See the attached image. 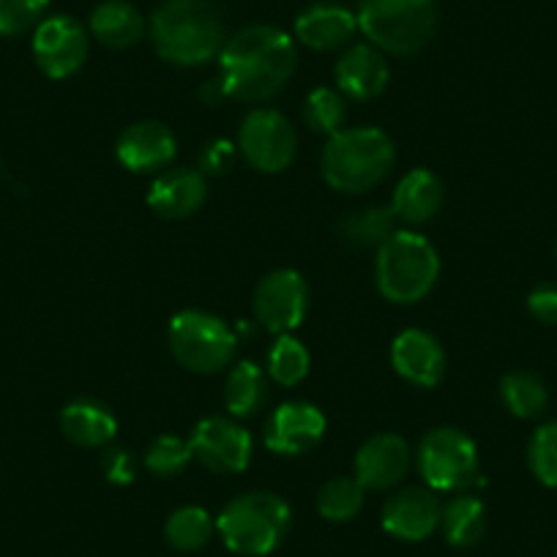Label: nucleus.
<instances>
[{
  "label": "nucleus",
  "instance_id": "1",
  "mask_svg": "<svg viewBox=\"0 0 557 557\" xmlns=\"http://www.w3.org/2000/svg\"><path fill=\"white\" fill-rule=\"evenodd\" d=\"M296 66V41L285 30L249 25L224 41L219 52V85L230 99L260 104L285 90Z\"/></svg>",
  "mask_w": 557,
  "mask_h": 557
},
{
  "label": "nucleus",
  "instance_id": "2",
  "mask_svg": "<svg viewBox=\"0 0 557 557\" xmlns=\"http://www.w3.org/2000/svg\"><path fill=\"white\" fill-rule=\"evenodd\" d=\"M151 39L159 58L184 69L206 66L227 41L213 0H164L151 17Z\"/></svg>",
  "mask_w": 557,
  "mask_h": 557
},
{
  "label": "nucleus",
  "instance_id": "3",
  "mask_svg": "<svg viewBox=\"0 0 557 557\" xmlns=\"http://www.w3.org/2000/svg\"><path fill=\"white\" fill-rule=\"evenodd\" d=\"M394 159V143L380 128H342L323 151V178L331 189L361 195L388 178Z\"/></svg>",
  "mask_w": 557,
  "mask_h": 557
},
{
  "label": "nucleus",
  "instance_id": "4",
  "mask_svg": "<svg viewBox=\"0 0 557 557\" xmlns=\"http://www.w3.org/2000/svg\"><path fill=\"white\" fill-rule=\"evenodd\" d=\"M293 511L273 492H246L230 500L216 517V533L235 555L265 557L287 539Z\"/></svg>",
  "mask_w": 557,
  "mask_h": 557
},
{
  "label": "nucleus",
  "instance_id": "5",
  "mask_svg": "<svg viewBox=\"0 0 557 557\" xmlns=\"http://www.w3.org/2000/svg\"><path fill=\"white\" fill-rule=\"evenodd\" d=\"M374 276H377V290L385 301L407 307V304L424 301L437 285L441 257L424 235L399 230L377 249Z\"/></svg>",
  "mask_w": 557,
  "mask_h": 557
},
{
  "label": "nucleus",
  "instance_id": "6",
  "mask_svg": "<svg viewBox=\"0 0 557 557\" xmlns=\"http://www.w3.org/2000/svg\"><path fill=\"white\" fill-rule=\"evenodd\" d=\"M358 30L391 55H416L435 36V0H358Z\"/></svg>",
  "mask_w": 557,
  "mask_h": 557
},
{
  "label": "nucleus",
  "instance_id": "7",
  "mask_svg": "<svg viewBox=\"0 0 557 557\" xmlns=\"http://www.w3.org/2000/svg\"><path fill=\"white\" fill-rule=\"evenodd\" d=\"M170 350L175 361L197 374H216L230 367L238 347V336L233 334L222 318L200 309H186L170 320L168 331Z\"/></svg>",
  "mask_w": 557,
  "mask_h": 557
},
{
  "label": "nucleus",
  "instance_id": "8",
  "mask_svg": "<svg viewBox=\"0 0 557 557\" xmlns=\"http://www.w3.org/2000/svg\"><path fill=\"white\" fill-rule=\"evenodd\" d=\"M418 473L432 492H462L479 479V448L454 426H437L418 443Z\"/></svg>",
  "mask_w": 557,
  "mask_h": 557
},
{
  "label": "nucleus",
  "instance_id": "9",
  "mask_svg": "<svg viewBox=\"0 0 557 557\" xmlns=\"http://www.w3.org/2000/svg\"><path fill=\"white\" fill-rule=\"evenodd\" d=\"M238 148L246 162L260 173H285L296 159V128L282 112L255 110L240 123Z\"/></svg>",
  "mask_w": 557,
  "mask_h": 557
},
{
  "label": "nucleus",
  "instance_id": "10",
  "mask_svg": "<svg viewBox=\"0 0 557 557\" xmlns=\"http://www.w3.org/2000/svg\"><path fill=\"white\" fill-rule=\"evenodd\" d=\"M309 309L307 278L293 268L271 271L255 293L257 323L271 334L285 336L304 323Z\"/></svg>",
  "mask_w": 557,
  "mask_h": 557
},
{
  "label": "nucleus",
  "instance_id": "11",
  "mask_svg": "<svg viewBox=\"0 0 557 557\" xmlns=\"http://www.w3.org/2000/svg\"><path fill=\"white\" fill-rule=\"evenodd\" d=\"M34 58L50 79L72 77L88 58V34L66 14L41 20L34 34Z\"/></svg>",
  "mask_w": 557,
  "mask_h": 557
},
{
  "label": "nucleus",
  "instance_id": "12",
  "mask_svg": "<svg viewBox=\"0 0 557 557\" xmlns=\"http://www.w3.org/2000/svg\"><path fill=\"white\" fill-rule=\"evenodd\" d=\"M191 451L213 473H244L251 459V435L233 418H202L191 432Z\"/></svg>",
  "mask_w": 557,
  "mask_h": 557
},
{
  "label": "nucleus",
  "instance_id": "13",
  "mask_svg": "<svg viewBox=\"0 0 557 557\" xmlns=\"http://www.w3.org/2000/svg\"><path fill=\"white\" fill-rule=\"evenodd\" d=\"M265 446L278 457H301L325 437V416L309 401H285L268 416Z\"/></svg>",
  "mask_w": 557,
  "mask_h": 557
},
{
  "label": "nucleus",
  "instance_id": "14",
  "mask_svg": "<svg viewBox=\"0 0 557 557\" xmlns=\"http://www.w3.org/2000/svg\"><path fill=\"white\" fill-rule=\"evenodd\" d=\"M443 506L430 486H407L388 497L383 506V530L399 541H426L441 528Z\"/></svg>",
  "mask_w": 557,
  "mask_h": 557
},
{
  "label": "nucleus",
  "instance_id": "15",
  "mask_svg": "<svg viewBox=\"0 0 557 557\" xmlns=\"http://www.w3.org/2000/svg\"><path fill=\"white\" fill-rule=\"evenodd\" d=\"M407 470H410V446L394 432L372 435L356 454V479L361 481L363 490H394L405 481Z\"/></svg>",
  "mask_w": 557,
  "mask_h": 557
},
{
  "label": "nucleus",
  "instance_id": "16",
  "mask_svg": "<svg viewBox=\"0 0 557 557\" xmlns=\"http://www.w3.org/2000/svg\"><path fill=\"white\" fill-rule=\"evenodd\" d=\"M391 363L407 383L435 388L446 374V350L430 331L407 329L391 345Z\"/></svg>",
  "mask_w": 557,
  "mask_h": 557
},
{
  "label": "nucleus",
  "instance_id": "17",
  "mask_svg": "<svg viewBox=\"0 0 557 557\" xmlns=\"http://www.w3.org/2000/svg\"><path fill=\"white\" fill-rule=\"evenodd\" d=\"M115 153L132 173H159L175 159V134L159 121H139L117 137Z\"/></svg>",
  "mask_w": 557,
  "mask_h": 557
},
{
  "label": "nucleus",
  "instance_id": "18",
  "mask_svg": "<svg viewBox=\"0 0 557 557\" xmlns=\"http://www.w3.org/2000/svg\"><path fill=\"white\" fill-rule=\"evenodd\" d=\"M336 85L339 94L350 96L356 101L374 99L388 88V63H385L383 52L372 45H352L342 52L336 61Z\"/></svg>",
  "mask_w": 557,
  "mask_h": 557
},
{
  "label": "nucleus",
  "instance_id": "19",
  "mask_svg": "<svg viewBox=\"0 0 557 557\" xmlns=\"http://www.w3.org/2000/svg\"><path fill=\"white\" fill-rule=\"evenodd\" d=\"M208 195L206 175L197 170H168L153 181L148 191V206L162 219H189L202 208Z\"/></svg>",
  "mask_w": 557,
  "mask_h": 557
},
{
  "label": "nucleus",
  "instance_id": "20",
  "mask_svg": "<svg viewBox=\"0 0 557 557\" xmlns=\"http://www.w3.org/2000/svg\"><path fill=\"white\" fill-rule=\"evenodd\" d=\"M356 30L358 17L339 3H314L296 20L298 41L318 52L339 50V47L350 45Z\"/></svg>",
  "mask_w": 557,
  "mask_h": 557
},
{
  "label": "nucleus",
  "instance_id": "21",
  "mask_svg": "<svg viewBox=\"0 0 557 557\" xmlns=\"http://www.w3.org/2000/svg\"><path fill=\"white\" fill-rule=\"evenodd\" d=\"M443 200H446L443 181L432 170L418 168L399 181L391 211L405 224H426L441 213Z\"/></svg>",
  "mask_w": 557,
  "mask_h": 557
},
{
  "label": "nucleus",
  "instance_id": "22",
  "mask_svg": "<svg viewBox=\"0 0 557 557\" xmlns=\"http://www.w3.org/2000/svg\"><path fill=\"white\" fill-rule=\"evenodd\" d=\"M61 430L74 446L104 448L117 435V418L96 399L69 401L61 412Z\"/></svg>",
  "mask_w": 557,
  "mask_h": 557
},
{
  "label": "nucleus",
  "instance_id": "23",
  "mask_svg": "<svg viewBox=\"0 0 557 557\" xmlns=\"http://www.w3.org/2000/svg\"><path fill=\"white\" fill-rule=\"evenodd\" d=\"M146 30V17L128 0H104L90 14V34L110 50H126V47L139 45Z\"/></svg>",
  "mask_w": 557,
  "mask_h": 557
},
{
  "label": "nucleus",
  "instance_id": "24",
  "mask_svg": "<svg viewBox=\"0 0 557 557\" xmlns=\"http://www.w3.org/2000/svg\"><path fill=\"white\" fill-rule=\"evenodd\" d=\"M441 530L457 549H470L486 533V506L473 495H459L443 506Z\"/></svg>",
  "mask_w": 557,
  "mask_h": 557
},
{
  "label": "nucleus",
  "instance_id": "25",
  "mask_svg": "<svg viewBox=\"0 0 557 557\" xmlns=\"http://www.w3.org/2000/svg\"><path fill=\"white\" fill-rule=\"evenodd\" d=\"M268 399V383L265 374L257 363L240 361L230 369L227 383H224V405H227L230 416L249 418L257 410H262Z\"/></svg>",
  "mask_w": 557,
  "mask_h": 557
},
{
  "label": "nucleus",
  "instance_id": "26",
  "mask_svg": "<svg viewBox=\"0 0 557 557\" xmlns=\"http://www.w3.org/2000/svg\"><path fill=\"white\" fill-rule=\"evenodd\" d=\"M216 533V522L202 506H184L164 522V539L178 552H200Z\"/></svg>",
  "mask_w": 557,
  "mask_h": 557
},
{
  "label": "nucleus",
  "instance_id": "27",
  "mask_svg": "<svg viewBox=\"0 0 557 557\" xmlns=\"http://www.w3.org/2000/svg\"><path fill=\"white\" fill-rule=\"evenodd\" d=\"M500 399L511 416L539 418L544 416L546 405H549V391L539 374L519 369V372H508L500 380Z\"/></svg>",
  "mask_w": 557,
  "mask_h": 557
},
{
  "label": "nucleus",
  "instance_id": "28",
  "mask_svg": "<svg viewBox=\"0 0 557 557\" xmlns=\"http://www.w3.org/2000/svg\"><path fill=\"white\" fill-rule=\"evenodd\" d=\"M363 495H367V490L361 486V481L336 475V479L325 481L318 495L320 517L334 524L350 522V519H356L361 513Z\"/></svg>",
  "mask_w": 557,
  "mask_h": 557
},
{
  "label": "nucleus",
  "instance_id": "29",
  "mask_svg": "<svg viewBox=\"0 0 557 557\" xmlns=\"http://www.w3.org/2000/svg\"><path fill=\"white\" fill-rule=\"evenodd\" d=\"M347 121L345 96L334 88H314L304 101V123L318 134H339Z\"/></svg>",
  "mask_w": 557,
  "mask_h": 557
},
{
  "label": "nucleus",
  "instance_id": "30",
  "mask_svg": "<svg viewBox=\"0 0 557 557\" xmlns=\"http://www.w3.org/2000/svg\"><path fill=\"white\" fill-rule=\"evenodd\" d=\"M309 363H312L309 350L301 342L293 339L290 334L278 336L276 345L268 352V374H271L278 385H287V388H293V385H298L307 377Z\"/></svg>",
  "mask_w": 557,
  "mask_h": 557
},
{
  "label": "nucleus",
  "instance_id": "31",
  "mask_svg": "<svg viewBox=\"0 0 557 557\" xmlns=\"http://www.w3.org/2000/svg\"><path fill=\"white\" fill-rule=\"evenodd\" d=\"M394 211L391 208H363L342 222V238L356 246H383L394 235Z\"/></svg>",
  "mask_w": 557,
  "mask_h": 557
},
{
  "label": "nucleus",
  "instance_id": "32",
  "mask_svg": "<svg viewBox=\"0 0 557 557\" xmlns=\"http://www.w3.org/2000/svg\"><path fill=\"white\" fill-rule=\"evenodd\" d=\"M191 459H195L191 441H184L178 435H162L148 446L146 468L159 479H175L189 468Z\"/></svg>",
  "mask_w": 557,
  "mask_h": 557
},
{
  "label": "nucleus",
  "instance_id": "33",
  "mask_svg": "<svg viewBox=\"0 0 557 557\" xmlns=\"http://www.w3.org/2000/svg\"><path fill=\"white\" fill-rule=\"evenodd\" d=\"M528 465L541 484L557 490V421L539 426L530 437Z\"/></svg>",
  "mask_w": 557,
  "mask_h": 557
},
{
  "label": "nucleus",
  "instance_id": "34",
  "mask_svg": "<svg viewBox=\"0 0 557 557\" xmlns=\"http://www.w3.org/2000/svg\"><path fill=\"white\" fill-rule=\"evenodd\" d=\"M50 0H0V36H23L39 28Z\"/></svg>",
  "mask_w": 557,
  "mask_h": 557
},
{
  "label": "nucleus",
  "instance_id": "35",
  "mask_svg": "<svg viewBox=\"0 0 557 557\" xmlns=\"http://www.w3.org/2000/svg\"><path fill=\"white\" fill-rule=\"evenodd\" d=\"M528 309L541 325H557V285H539L528 298Z\"/></svg>",
  "mask_w": 557,
  "mask_h": 557
},
{
  "label": "nucleus",
  "instance_id": "36",
  "mask_svg": "<svg viewBox=\"0 0 557 557\" xmlns=\"http://www.w3.org/2000/svg\"><path fill=\"white\" fill-rule=\"evenodd\" d=\"M101 470H104L107 481L117 486H126L134 481V459L132 454L123 451V448H110L101 457Z\"/></svg>",
  "mask_w": 557,
  "mask_h": 557
},
{
  "label": "nucleus",
  "instance_id": "37",
  "mask_svg": "<svg viewBox=\"0 0 557 557\" xmlns=\"http://www.w3.org/2000/svg\"><path fill=\"white\" fill-rule=\"evenodd\" d=\"M230 157H233V148L227 143H211L206 148V153H202V168L208 173H222V170H227Z\"/></svg>",
  "mask_w": 557,
  "mask_h": 557
},
{
  "label": "nucleus",
  "instance_id": "38",
  "mask_svg": "<svg viewBox=\"0 0 557 557\" xmlns=\"http://www.w3.org/2000/svg\"><path fill=\"white\" fill-rule=\"evenodd\" d=\"M555 257H557V244H555Z\"/></svg>",
  "mask_w": 557,
  "mask_h": 557
}]
</instances>
